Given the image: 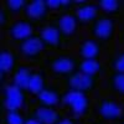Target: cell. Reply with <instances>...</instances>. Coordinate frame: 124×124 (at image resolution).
<instances>
[{
  "mask_svg": "<svg viewBox=\"0 0 124 124\" xmlns=\"http://www.w3.org/2000/svg\"><path fill=\"white\" fill-rule=\"evenodd\" d=\"M86 124H104V123H102V122H89V123H86Z\"/></svg>",
  "mask_w": 124,
  "mask_h": 124,
  "instance_id": "cell-29",
  "label": "cell"
},
{
  "mask_svg": "<svg viewBox=\"0 0 124 124\" xmlns=\"http://www.w3.org/2000/svg\"><path fill=\"white\" fill-rule=\"evenodd\" d=\"M99 76H91L82 73L79 71H75L72 75L63 79V85L66 86V89H72L88 94L97 88Z\"/></svg>",
  "mask_w": 124,
  "mask_h": 124,
  "instance_id": "cell-5",
  "label": "cell"
},
{
  "mask_svg": "<svg viewBox=\"0 0 124 124\" xmlns=\"http://www.w3.org/2000/svg\"><path fill=\"white\" fill-rule=\"evenodd\" d=\"M47 75L46 71L44 68H39L35 70L31 79L29 82V87H27V94L36 98L41 92H42L47 87Z\"/></svg>",
  "mask_w": 124,
  "mask_h": 124,
  "instance_id": "cell-17",
  "label": "cell"
},
{
  "mask_svg": "<svg viewBox=\"0 0 124 124\" xmlns=\"http://www.w3.org/2000/svg\"><path fill=\"white\" fill-rule=\"evenodd\" d=\"M25 116H23L21 110L6 109L4 114H1V124H24Z\"/></svg>",
  "mask_w": 124,
  "mask_h": 124,
  "instance_id": "cell-22",
  "label": "cell"
},
{
  "mask_svg": "<svg viewBox=\"0 0 124 124\" xmlns=\"http://www.w3.org/2000/svg\"><path fill=\"white\" fill-rule=\"evenodd\" d=\"M29 114H31L32 117H35L36 119L41 120L45 124H54L63 116L56 108H48V107H42V106L34 107L30 110Z\"/></svg>",
  "mask_w": 124,
  "mask_h": 124,
  "instance_id": "cell-18",
  "label": "cell"
},
{
  "mask_svg": "<svg viewBox=\"0 0 124 124\" xmlns=\"http://www.w3.org/2000/svg\"><path fill=\"white\" fill-rule=\"evenodd\" d=\"M37 106L48 107V108H57V106L62 102V92L57 86L48 85L40 94L36 97Z\"/></svg>",
  "mask_w": 124,
  "mask_h": 124,
  "instance_id": "cell-15",
  "label": "cell"
},
{
  "mask_svg": "<svg viewBox=\"0 0 124 124\" xmlns=\"http://www.w3.org/2000/svg\"><path fill=\"white\" fill-rule=\"evenodd\" d=\"M79 63V58L71 56V55H58L50 57L47 60V68L51 72V75L55 77H62L66 78L70 75H72L75 71H77Z\"/></svg>",
  "mask_w": 124,
  "mask_h": 124,
  "instance_id": "cell-3",
  "label": "cell"
},
{
  "mask_svg": "<svg viewBox=\"0 0 124 124\" xmlns=\"http://www.w3.org/2000/svg\"><path fill=\"white\" fill-rule=\"evenodd\" d=\"M97 113L104 122L117 123L123 118V107L113 97H102L97 102Z\"/></svg>",
  "mask_w": 124,
  "mask_h": 124,
  "instance_id": "cell-7",
  "label": "cell"
},
{
  "mask_svg": "<svg viewBox=\"0 0 124 124\" xmlns=\"http://www.w3.org/2000/svg\"><path fill=\"white\" fill-rule=\"evenodd\" d=\"M109 67L116 72H124V50L117 51L109 57Z\"/></svg>",
  "mask_w": 124,
  "mask_h": 124,
  "instance_id": "cell-24",
  "label": "cell"
},
{
  "mask_svg": "<svg viewBox=\"0 0 124 124\" xmlns=\"http://www.w3.org/2000/svg\"><path fill=\"white\" fill-rule=\"evenodd\" d=\"M102 54V45L93 37L83 39L78 44L77 55L79 60H99Z\"/></svg>",
  "mask_w": 124,
  "mask_h": 124,
  "instance_id": "cell-14",
  "label": "cell"
},
{
  "mask_svg": "<svg viewBox=\"0 0 124 124\" xmlns=\"http://www.w3.org/2000/svg\"><path fill=\"white\" fill-rule=\"evenodd\" d=\"M119 42L122 45H124V27H123V30L120 31V34H119Z\"/></svg>",
  "mask_w": 124,
  "mask_h": 124,
  "instance_id": "cell-28",
  "label": "cell"
},
{
  "mask_svg": "<svg viewBox=\"0 0 124 124\" xmlns=\"http://www.w3.org/2000/svg\"><path fill=\"white\" fill-rule=\"evenodd\" d=\"M73 13L79 25H91L102 14L98 3L94 1H77Z\"/></svg>",
  "mask_w": 124,
  "mask_h": 124,
  "instance_id": "cell-12",
  "label": "cell"
},
{
  "mask_svg": "<svg viewBox=\"0 0 124 124\" xmlns=\"http://www.w3.org/2000/svg\"><path fill=\"white\" fill-rule=\"evenodd\" d=\"M102 14H106L108 16H118L124 13V0H99L97 1Z\"/></svg>",
  "mask_w": 124,
  "mask_h": 124,
  "instance_id": "cell-20",
  "label": "cell"
},
{
  "mask_svg": "<svg viewBox=\"0 0 124 124\" xmlns=\"http://www.w3.org/2000/svg\"><path fill=\"white\" fill-rule=\"evenodd\" d=\"M45 47L41 42L37 32L32 36H30L29 39L21 41L17 45V54L21 58L29 62H37L42 56Z\"/></svg>",
  "mask_w": 124,
  "mask_h": 124,
  "instance_id": "cell-9",
  "label": "cell"
},
{
  "mask_svg": "<svg viewBox=\"0 0 124 124\" xmlns=\"http://www.w3.org/2000/svg\"><path fill=\"white\" fill-rule=\"evenodd\" d=\"M35 68L30 67L26 63H17V66L15 67L13 75H11V83L15 85L16 87L21 88L23 91L27 92V87H29V82L31 79Z\"/></svg>",
  "mask_w": 124,
  "mask_h": 124,
  "instance_id": "cell-16",
  "label": "cell"
},
{
  "mask_svg": "<svg viewBox=\"0 0 124 124\" xmlns=\"http://www.w3.org/2000/svg\"><path fill=\"white\" fill-rule=\"evenodd\" d=\"M77 71L91 76H101L106 68L99 60H79Z\"/></svg>",
  "mask_w": 124,
  "mask_h": 124,
  "instance_id": "cell-19",
  "label": "cell"
},
{
  "mask_svg": "<svg viewBox=\"0 0 124 124\" xmlns=\"http://www.w3.org/2000/svg\"><path fill=\"white\" fill-rule=\"evenodd\" d=\"M120 124H124V116H123V118L120 119Z\"/></svg>",
  "mask_w": 124,
  "mask_h": 124,
  "instance_id": "cell-30",
  "label": "cell"
},
{
  "mask_svg": "<svg viewBox=\"0 0 124 124\" xmlns=\"http://www.w3.org/2000/svg\"><path fill=\"white\" fill-rule=\"evenodd\" d=\"M24 124H45V123H42L41 120L36 119L35 117H32L31 114H27V116L25 117V122H24Z\"/></svg>",
  "mask_w": 124,
  "mask_h": 124,
  "instance_id": "cell-27",
  "label": "cell"
},
{
  "mask_svg": "<svg viewBox=\"0 0 124 124\" xmlns=\"http://www.w3.org/2000/svg\"><path fill=\"white\" fill-rule=\"evenodd\" d=\"M108 87L112 93L124 97V72L113 71L108 76Z\"/></svg>",
  "mask_w": 124,
  "mask_h": 124,
  "instance_id": "cell-21",
  "label": "cell"
},
{
  "mask_svg": "<svg viewBox=\"0 0 124 124\" xmlns=\"http://www.w3.org/2000/svg\"><path fill=\"white\" fill-rule=\"evenodd\" d=\"M10 17H11L10 13L4 6H1V10H0V26H1V29H8L9 27V25L11 24Z\"/></svg>",
  "mask_w": 124,
  "mask_h": 124,
  "instance_id": "cell-25",
  "label": "cell"
},
{
  "mask_svg": "<svg viewBox=\"0 0 124 124\" xmlns=\"http://www.w3.org/2000/svg\"><path fill=\"white\" fill-rule=\"evenodd\" d=\"M6 32L13 41L20 44L21 41L35 35L37 32V27L36 24L30 21V20L25 17H17L11 21V24L6 29Z\"/></svg>",
  "mask_w": 124,
  "mask_h": 124,
  "instance_id": "cell-8",
  "label": "cell"
},
{
  "mask_svg": "<svg viewBox=\"0 0 124 124\" xmlns=\"http://www.w3.org/2000/svg\"><path fill=\"white\" fill-rule=\"evenodd\" d=\"M26 3V0H6L3 3V6L10 13L11 16H16L24 13Z\"/></svg>",
  "mask_w": 124,
  "mask_h": 124,
  "instance_id": "cell-23",
  "label": "cell"
},
{
  "mask_svg": "<svg viewBox=\"0 0 124 124\" xmlns=\"http://www.w3.org/2000/svg\"><path fill=\"white\" fill-rule=\"evenodd\" d=\"M54 23L65 40L75 37V35L78 31V27L81 26L73 11L57 13L54 19Z\"/></svg>",
  "mask_w": 124,
  "mask_h": 124,
  "instance_id": "cell-11",
  "label": "cell"
},
{
  "mask_svg": "<svg viewBox=\"0 0 124 124\" xmlns=\"http://www.w3.org/2000/svg\"><path fill=\"white\" fill-rule=\"evenodd\" d=\"M118 31V23L116 17L101 14L94 21L88 26V32L91 37L97 40L98 42H110L116 39Z\"/></svg>",
  "mask_w": 124,
  "mask_h": 124,
  "instance_id": "cell-2",
  "label": "cell"
},
{
  "mask_svg": "<svg viewBox=\"0 0 124 124\" xmlns=\"http://www.w3.org/2000/svg\"><path fill=\"white\" fill-rule=\"evenodd\" d=\"M51 10L48 9L46 0H29L24 9V17L37 24H45L50 17Z\"/></svg>",
  "mask_w": 124,
  "mask_h": 124,
  "instance_id": "cell-10",
  "label": "cell"
},
{
  "mask_svg": "<svg viewBox=\"0 0 124 124\" xmlns=\"http://www.w3.org/2000/svg\"><path fill=\"white\" fill-rule=\"evenodd\" d=\"M61 104L67 110L68 116L75 118L86 117L91 112V99L87 93L66 89L62 92Z\"/></svg>",
  "mask_w": 124,
  "mask_h": 124,
  "instance_id": "cell-1",
  "label": "cell"
},
{
  "mask_svg": "<svg viewBox=\"0 0 124 124\" xmlns=\"http://www.w3.org/2000/svg\"><path fill=\"white\" fill-rule=\"evenodd\" d=\"M37 35L42 42L44 47L47 50H61L63 46L65 39L62 37L60 30L54 21L41 24L37 27Z\"/></svg>",
  "mask_w": 124,
  "mask_h": 124,
  "instance_id": "cell-6",
  "label": "cell"
},
{
  "mask_svg": "<svg viewBox=\"0 0 124 124\" xmlns=\"http://www.w3.org/2000/svg\"><path fill=\"white\" fill-rule=\"evenodd\" d=\"M17 56L8 47H1L0 50V78H1V87H4L8 82L6 77L13 75L15 67L17 66Z\"/></svg>",
  "mask_w": 124,
  "mask_h": 124,
  "instance_id": "cell-13",
  "label": "cell"
},
{
  "mask_svg": "<svg viewBox=\"0 0 124 124\" xmlns=\"http://www.w3.org/2000/svg\"><path fill=\"white\" fill-rule=\"evenodd\" d=\"M54 124H78V118L71 117V116H62L56 123Z\"/></svg>",
  "mask_w": 124,
  "mask_h": 124,
  "instance_id": "cell-26",
  "label": "cell"
},
{
  "mask_svg": "<svg viewBox=\"0 0 124 124\" xmlns=\"http://www.w3.org/2000/svg\"><path fill=\"white\" fill-rule=\"evenodd\" d=\"M27 103V92L16 87L11 82L1 87V107L6 109L21 110L26 107Z\"/></svg>",
  "mask_w": 124,
  "mask_h": 124,
  "instance_id": "cell-4",
  "label": "cell"
}]
</instances>
